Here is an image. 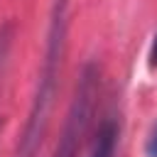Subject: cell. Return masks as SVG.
Here are the masks:
<instances>
[{"label": "cell", "instance_id": "6da1fadb", "mask_svg": "<svg viewBox=\"0 0 157 157\" xmlns=\"http://www.w3.org/2000/svg\"><path fill=\"white\" fill-rule=\"evenodd\" d=\"M66 0H54L52 7V20H49V32H47V52H44V64L39 71V83L32 98V108L25 123V132L20 140V152L17 157H34L42 135H44V125H47V115L54 101V88H56V78H59V66H61V56H64V44H66Z\"/></svg>", "mask_w": 157, "mask_h": 157}, {"label": "cell", "instance_id": "7a4b0ae2", "mask_svg": "<svg viewBox=\"0 0 157 157\" xmlns=\"http://www.w3.org/2000/svg\"><path fill=\"white\" fill-rule=\"evenodd\" d=\"M98 66L96 64H86L81 71V78L76 83V93L74 101L69 105V113L64 118V128L56 142V150L52 157H76L78 147L88 132L91 118H93V108H96V98H98Z\"/></svg>", "mask_w": 157, "mask_h": 157}, {"label": "cell", "instance_id": "3957f363", "mask_svg": "<svg viewBox=\"0 0 157 157\" xmlns=\"http://www.w3.org/2000/svg\"><path fill=\"white\" fill-rule=\"evenodd\" d=\"M115 142H118V123L113 118H105L98 125L88 157H115Z\"/></svg>", "mask_w": 157, "mask_h": 157}, {"label": "cell", "instance_id": "277c9868", "mask_svg": "<svg viewBox=\"0 0 157 157\" xmlns=\"http://www.w3.org/2000/svg\"><path fill=\"white\" fill-rule=\"evenodd\" d=\"M145 152H147V157H157V125H155V130H152V132H150V137H147Z\"/></svg>", "mask_w": 157, "mask_h": 157}, {"label": "cell", "instance_id": "5b68a950", "mask_svg": "<svg viewBox=\"0 0 157 157\" xmlns=\"http://www.w3.org/2000/svg\"><path fill=\"white\" fill-rule=\"evenodd\" d=\"M150 66H157V34H155L152 47H150Z\"/></svg>", "mask_w": 157, "mask_h": 157}, {"label": "cell", "instance_id": "8992f818", "mask_svg": "<svg viewBox=\"0 0 157 157\" xmlns=\"http://www.w3.org/2000/svg\"><path fill=\"white\" fill-rule=\"evenodd\" d=\"M7 29H10V27H5V34H2V42H0V54H5V52H7V44H10V34H7Z\"/></svg>", "mask_w": 157, "mask_h": 157}]
</instances>
